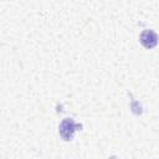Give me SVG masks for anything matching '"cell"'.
<instances>
[{
	"mask_svg": "<svg viewBox=\"0 0 159 159\" xmlns=\"http://www.w3.org/2000/svg\"><path fill=\"white\" fill-rule=\"evenodd\" d=\"M82 125L76 123L72 118H65L58 125V133L63 140H72L78 130H81Z\"/></svg>",
	"mask_w": 159,
	"mask_h": 159,
	"instance_id": "cell-1",
	"label": "cell"
},
{
	"mask_svg": "<svg viewBox=\"0 0 159 159\" xmlns=\"http://www.w3.org/2000/svg\"><path fill=\"white\" fill-rule=\"evenodd\" d=\"M139 41L145 48H153L158 43V36L153 30H144L139 36Z\"/></svg>",
	"mask_w": 159,
	"mask_h": 159,
	"instance_id": "cell-2",
	"label": "cell"
},
{
	"mask_svg": "<svg viewBox=\"0 0 159 159\" xmlns=\"http://www.w3.org/2000/svg\"><path fill=\"white\" fill-rule=\"evenodd\" d=\"M109 159H116V158H109Z\"/></svg>",
	"mask_w": 159,
	"mask_h": 159,
	"instance_id": "cell-3",
	"label": "cell"
}]
</instances>
